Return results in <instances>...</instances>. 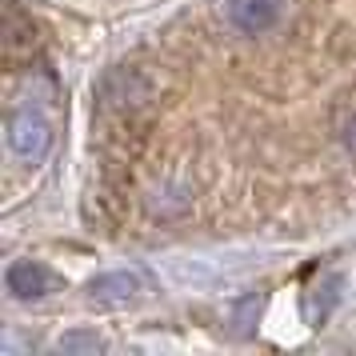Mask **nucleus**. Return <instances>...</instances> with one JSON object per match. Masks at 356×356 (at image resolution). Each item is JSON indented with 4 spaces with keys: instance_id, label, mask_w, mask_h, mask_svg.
Segmentation results:
<instances>
[{
    "instance_id": "f257e3e1",
    "label": "nucleus",
    "mask_w": 356,
    "mask_h": 356,
    "mask_svg": "<svg viewBox=\"0 0 356 356\" xmlns=\"http://www.w3.org/2000/svg\"><path fill=\"white\" fill-rule=\"evenodd\" d=\"M8 145H13V152H17L20 161L40 164L52 148V124L40 113H29V108L13 113L8 116Z\"/></svg>"
},
{
    "instance_id": "f03ea898",
    "label": "nucleus",
    "mask_w": 356,
    "mask_h": 356,
    "mask_svg": "<svg viewBox=\"0 0 356 356\" xmlns=\"http://www.w3.org/2000/svg\"><path fill=\"white\" fill-rule=\"evenodd\" d=\"M148 92H152V81L145 72H136V68H116L100 84V100L108 108H136V104L148 100Z\"/></svg>"
},
{
    "instance_id": "7ed1b4c3",
    "label": "nucleus",
    "mask_w": 356,
    "mask_h": 356,
    "mask_svg": "<svg viewBox=\"0 0 356 356\" xmlns=\"http://www.w3.org/2000/svg\"><path fill=\"white\" fill-rule=\"evenodd\" d=\"M145 292V276L140 273H104L97 276L92 284H88V300L92 305H104V308H120V305H129V300H136Z\"/></svg>"
},
{
    "instance_id": "20e7f679",
    "label": "nucleus",
    "mask_w": 356,
    "mask_h": 356,
    "mask_svg": "<svg viewBox=\"0 0 356 356\" xmlns=\"http://www.w3.org/2000/svg\"><path fill=\"white\" fill-rule=\"evenodd\" d=\"M36 44H40L36 24L8 0V4H4V56H8V65H20L24 56H33Z\"/></svg>"
},
{
    "instance_id": "39448f33",
    "label": "nucleus",
    "mask_w": 356,
    "mask_h": 356,
    "mask_svg": "<svg viewBox=\"0 0 356 356\" xmlns=\"http://www.w3.org/2000/svg\"><path fill=\"white\" fill-rule=\"evenodd\" d=\"M4 289L13 292L17 300H40V296L52 292V276L36 260H13L8 273H4Z\"/></svg>"
},
{
    "instance_id": "423d86ee",
    "label": "nucleus",
    "mask_w": 356,
    "mask_h": 356,
    "mask_svg": "<svg viewBox=\"0 0 356 356\" xmlns=\"http://www.w3.org/2000/svg\"><path fill=\"white\" fill-rule=\"evenodd\" d=\"M280 17V4L276 0H228V20L248 36L268 33Z\"/></svg>"
},
{
    "instance_id": "0eeeda50",
    "label": "nucleus",
    "mask_w": 356,
    "mask_h": 356,
    "mask_svg": "<svg viewBox=\"0 0 356 356\" xmlns=\"http://www.w3.org/2000/svg\"><path fill=\"white\" fill-rule=\"evenodd\" d=\"M60 353H97L100 348V340L97 337H88V332H72V337H65L60 344H56Z\"/></svg>"
},
{
    "instance_id": "6e6552de",
    "label": "nucleus",
    "mask_w": 356,
    "mask_h": 356,
    "mask_svg": "<svg viewBox=\"0 0 356 356\" xmlns=\"http://www.w3.org/2000/svg\"><path fill=\"white\" fill-rule=\"evenodd\" d=\"M340 140H344V148H348V152H356V113L340 124Z\"/></svg>"
}]
</instances>
